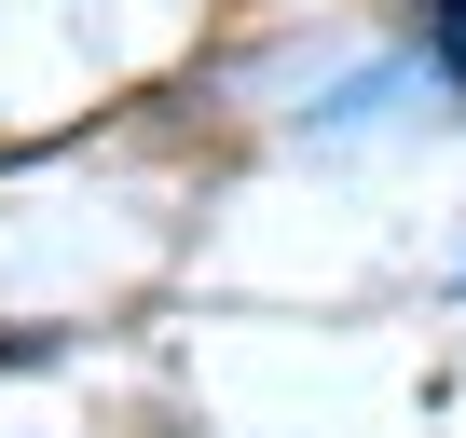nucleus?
<instances>
[{
	"label": "nucleus",
	"instance_id": "f257e3e1",
	"mask_svg": "<svg viewBox=\"0 0 466 438\" xmlns=\"http://www.w3.org/2000/svg\"><path fill=\"white\" fill-rule=\"evenodd\" d=\"M425 28H439V55H452V83H466V0H425Z\"/></svg>",
	"mask_w": 466,
	"mask_h": 438
}]
</instances>
